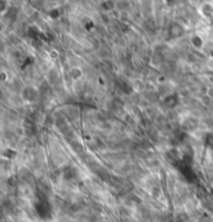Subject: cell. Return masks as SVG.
<instances>
[{"label": "cell", "mask_w": 213, "mask_h": 222, "mask_svg": "<svg viewBox=\"0 0 213 222\" xmlns=\"http://www.w3.org/2000/svg\"><path fill=\"white\" fill-rule=\"evenodd\" d=\"M35 211H37V215L43 219H48L49 217H51V214H52L51 206L45 199H40L35 203Z\"/></svg>", "instance_id": "obj_1"}]
</instances>
